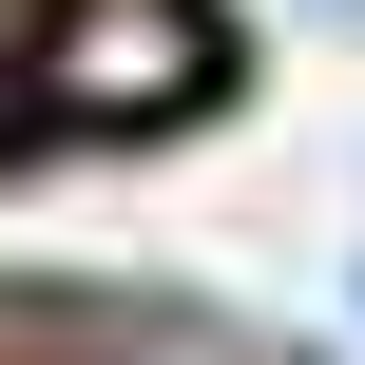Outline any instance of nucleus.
<instances>
[{
    "instance_id": "f257e3e1",
    "label": "nucleus",
    "mask_w": 365,
    "mask_h": 365,
    "mask_svg": "<svg viewBox=\"0 0 365 365\" xmlns=\"http://www.w3.org/2000/svg\"><path fill=\"white\" fill-rule=\"evenodd\" d=\"M231 96V19L212 0H58L38 19V115L58 135H173Z\"/></svg>"
}]
</instances>
